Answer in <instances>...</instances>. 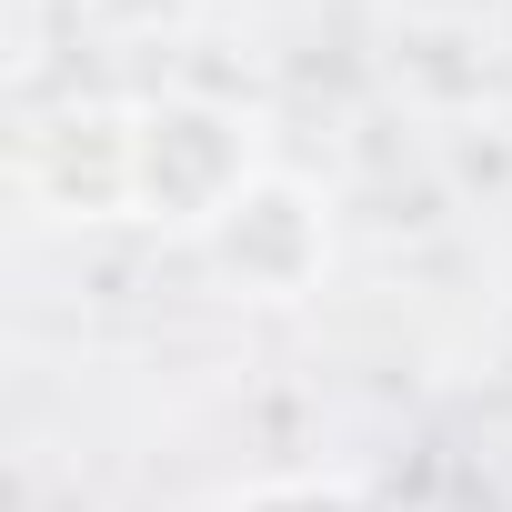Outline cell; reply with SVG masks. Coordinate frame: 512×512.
I'll return each instance as SVG.
<instances>
[{"label": "cell", "mask_w": 512, "mask_h": 512, "mask_svg": "<svg viewBox=\"0 0 512 512\" xmlns=\"http://www.w3.org/2000/svg\"><path fill=\"white\" fill-rule=\"evenodd\" d=\"M251 512H362V502H332V492H272V502H251Z\"/></svg>", "instance_id": "cell-1"}]
</instances>
